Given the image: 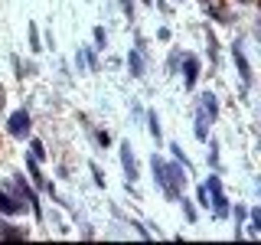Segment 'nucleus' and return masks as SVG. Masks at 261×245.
Wrapping results in <instances>:
<instances>
[{
	"mask_svg": "<svg viewBox=\"0 0 261 245\" xmlns=\"http://www.w3.org/2000/svg\"><path fill=\"white\" fill-rule=\"evenodd\" d=\"M153 177H157V183L163 186V193H167L170 200H179V183H183L179 167H173V163H163V160L153 157Z\"/></svg>",
	"mask_w": 261,
	"mask_h": 245,
	"instance_id": "f257e3e1",
	"label": "nucleus"
},
{
	"mask_svg": "<svg viewBox=\"0 0 261 245\" xmlns=\"http://www.w3.org/2000/svg\"><path fill=\"white\" fill-rule=\"evenodd\" d=\"M216 118V98H212L209 92L202 95V102H199V118H196V134L206 141V121Z\"/></svg>",
	"mask_w": 261,
	"mask_h": 245,
	"instance_id": "f03ea898",
	"label": "nucleus"
},
{
	"mask_svg": "<svg viewBox=\"0 0 261 245\" xmlns=\"http://www.w3.org/2000/svg\"><path fill=\"white\" fill-rule=\"evenodd\" d=\"M30 131V114L27 111H13V118H10V134L13 137H23Z\"/></svg>",
	"mask_w": 261,
	"mask_h": 245,
	"instance_id": "7ed1b4c3",
	"label": "nucleus"
},
{
	"mask_svg": "<svg viewBox=\"0 0 261 245\" xmlns=\"http://www.w3.org/2000/svg\"><path fill=\"white\" fill-rule=\"evenodd\" d=\"M209 190H212V206H216V216H225V196H222V186H219L216 177H209Z\"/></svg>",
	"mask_w": 261,
	"mask_h": 245,
	"instance_id": "20e7f679",
	"label": "nucleus"
},
{
	"mask_svg": "<svg viewBox=\"0 0 261 245\" xmlns=\"http://www.w3.org/2000/svg\"><path fill=\"white\" fill-rule=\"evenodd\" d=\"M121 160H124V170H127V177L134 180L137 177V163H134V154H130V144L121 147Z\"/></svg>",
	"mask_w": 261,
	"mask_h": 245,
	"instance_id": "39448f33",
	"label": "nucleus"
},
{
	"mask_svg": "<svg viewBox=\"0 0 261 245\" xmlns=\"http://www.w3.org/2000/svg\"><path fill=\"white\" fill-rule=\"evenodd\" d=\"M235 62H239L242 79H245V82H251V69H248V62H245V56H242V49H239V46H235Z\"/></svg>",
	"mask_w": 261,
	"mask_h": 245,
	"instance_id": "423d86ee",
	"label": "nucleus"
},
{
	"mask_svg": "<svg viewBox=\"0 0 261 245\" xmlns=\"http://www.w3.org/2000/svg\"><path fill=\"white\" fill-rule=\"evenodd\" d=\"M196 65H199V62H196V56H186V85H193V82H196Z\"/></svg>",
	"mask_w": 261,
	"mask_h": 245,
	"instance_id": "0eeeda50",
	"label": "nucleus"
},
{
	"mask_svg": "<svg viewBox=\"0 0 261 245\" xmlns=\"http://www.w3.org/2000/svg\"><path fill=\"white\" fill-rule=\"evenodd\" d=\"M0 209H7V212H16L20 206H16V203H10V196H7V193H0Z\"/></svg>",
	"mask_w": 261,
	"mask_h": 245,
	"instance_id": "6e6552de",
	"label": "nucleus"
},
{
	"mask_svg": "<svg viewBox=\"0 0 261 245\" xmlns=\"http://www.w3.org/2000/svg\"><path fill=\"white\" fill-rule=\"evenodd\" d=\"M130 72H134V76H141V72H144V69H141V56H137V53L130 56Z\"/></svg>",
	"mask_w": 261,
	"mask_h": 245,
	"instance_id": "1a4fd4ad",
	"label": "nucleus"
},
{
	"mask_svg": "<svg viewBox=\"0 0 261 245\" xmlns=\"http://www.w3.org/2000/svg\"><path fill=\"white\" fill-rule=\"evenodd\" d=\"M150 131H153V137H160V125H157V114H150Z\"/></svg>",
	"mask_w": 261,
	"mask_h": 245,
	"instance_id": "9d476101",
	"label": "nucleus"
},
{
	"mask_svg": "<svg viewBox=\"0 0 261 245\" xmlns=\"http://www.w3.org/2000/svg\"><path fill=\"white\" fill-rule=\"evenodd\" d=\"M0 235H16V232H10V229H7V223H4V219H0Z\"/></svg>",
	"mask_w": 261,
	"mask_h": 245,
	"instance_id": "9b49d317",
	"label": "nucleus"
},
{
	"mask_svg": "<svg viewBox=\"0 0 261 245\" xmlns=\"http://www.w3.org/2000/svg\"><path fill=\"white\" fill-rule=\"evenodd\" d=\"M0 105H4V88H0Z\"/></svg>",
	"mask_w": 261,
	"mask_h": 245,
	"instance_id": "f8f14e48",
	"label": "nucleus"
}]
</instances>
